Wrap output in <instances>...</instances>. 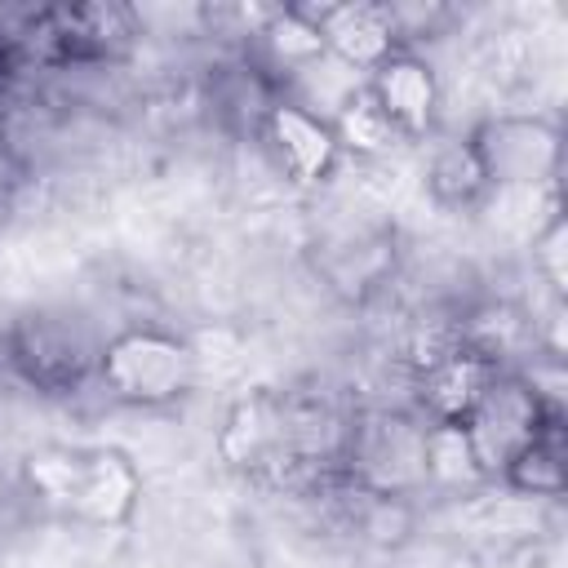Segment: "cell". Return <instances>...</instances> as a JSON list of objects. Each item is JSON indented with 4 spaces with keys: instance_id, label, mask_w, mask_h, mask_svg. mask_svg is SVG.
Here are the masks:
<instances>
[{
    "instance_id": "cell-4",
    "label": "cell",
    "mask_w": 568,
    "mask_h": 568,
    "mask_svg": "<svg viewBox=\"0 0 568 568\" xmlns=\"http://www.w3.org/2000/svg\"><path fill=\"white\" fill-rule=\"evenodd\" d=\"M470 146L488 173V186L510 191H537L555 182L564 160V138L541 115H488L470 133Z\"/></svg>"
},
{
    "instance_id": "cell-10",
    "label": "cell",
    "mask_w": 568,
    "mask_h": 568,
    "mask_svg": "<svg viewBox=\"0 0 568 568\" xmlns=\"http://www.w3.org/2000/svg\"><path fill=\"white\" fill-rule=\"evenodd\" d=\"M497 373H506V368L457 346L448 359L417 373V404L430 413V422H466V413L479 404V395L493 386Z\"/></svg>"
},
{
    "instance_id": "cell-11",
    "label": "cell",
    "mask_w": 568,
    "mask_h": 568,
    "mask_svg": "<svg viewBox=\"0 0 568 568\" xmlns=\"http://www.w3.org/2000/svg\"><path fill=\"white\" fill-rule=\"evenodd\" d=\"M328 129H333L337 151H351V155H359V160H377V155H390V151L399 146V129H395L390 115L377 106V98L368 93V84L351 89V93L337 102Z\"/></svg>"
},
{
    "instance_id": "cell-8",
    "label": "cell",
    "mask_w": 568,
    "mask_h": 568,
    "mask_svg": "<svg viewBox=\"0 0 568 568\" xmlns=\"http://www.w3.org/2000/svg\"><path fill=\"white\" fill-rule=\"evenodd\" d=\"M262 124H266V138L275 146L280 169L297 186H315V182H324L333 173L342 151L333 142L328 120H320L306 102H271Z\"/></svg>"
},
{
    "instance_id": "cell-15",
    "label": "cell",
    "mask_w": 568,
    "mask_h": 568,
    "mask_svg": "<svg viewBox=\"0 0 568 568\" xmlns=\"http://www.w3.org/2000/svg\"><path fill=\"white\" fill-rule=\"evenodd\" d=\"M257 40L266 44V53H271L280 67H315V62L328 53L320 27L302 13V4H275L271 22L257 31Z\"/></svg>"
},
{
    "instance_id": "cell-6",
    "label": "cell",
    "mask_w": 568,
    "mask_h": 568,
    "mask_svg": "<svg viewBox=\"0 0 568 568\" xmlns=\"http://www.w3.org/2000/svg\"><path fill=\"white\" fill-rule=\"evenodd\" d=\"M217 457L231 470H266L280 457H297L293 444V408L275 390L240 395L217 430Z\"/></svg>"
},
{
    "instance_id": "cell-16",
    "label": "cell",
    "mask_w": 568,
    "mask_h": 568,
    "mask_svg": "<svg viewBox=\"0 0 568 568\" xmlns=\"http://www.w3.org/2000/svg\"><path fill=\"white\" fill-rule=\"evenodd\" d=\"M532 271L546 280L550 297L564 302V288H568V222L564 213H550L537 235H532Z\"/></svg>"
},
{
    "instance_id": "cell-3",
    "label": "cell",
    "mask_w": 568,
    "mask_h": 568,
    "mask_svg": "<svg viewBox=\"0 0 568 568\" xmlns=\"http://www.w3.org/2000/svg\"><path fill=\"white\" fill-rule=\"evenodd\" d=\"M98 351L93 337L53 311H31L9 333V364L44 395H71L89 377H98Z\"/></svg>"
},
{
    "instance_id": "cell-14",
    "label": "cell",
    "mask_w": 568,
    "mask_h": 568,
    "mask_svg": "<svg viewBox=\"0 0 568 568\" xmlns=\"http://www.w3.org/2000/svg\"><path fill=\"white\" fill-rule=\"evenodd\" d=\"M426 186H430V195L444 204V209H466V204H475L484 191H493L488 186V173H484V164H479V155H475V146H470V138L462 142H444L439 151H435V160H430V169H426Z\"/></svg>"
},
{
    "instance_id": "cell-12",
    "label": "cell",
    "mask_w": 568,
    "mask_h": 568,
    "mask_svg": "<svg viewBox=\"0 0 568 568\" xmlns=\"http://www.w3.org/2000/svg\"><path fill=\"white\" fill-rule=\"evenodd\" d=\"M422 479L435 488H479L488 475L479 470V457L470 448V435L462 422H430L422 426Z\"/></svg>"
},
{
    "instance_id": "cell-9",
    "label": "cell",
    "mask_w": 568,
    "mask_h": 568,
    "mask_svg": "<svg viewBox=\"0 0 568 568\" xmlns=\"http://www.w3.org/2000/svg\"><path fill=\"white\" fill-rule=\"evenodd\" d=\"M368 93H373L377 106L390 115V124L399 129V138L426 133L430 120H435V106H439L435 71H430L417 53H408V49H395L382 67H373Z\"/></svg>"
},
{
    "instance_id": "cell-2",
    "label": "cell",
    "mask_w": 568,
    "mask_h": 568,
    "mask_svg": "<svg viewBox=\"0 0 568 568\" xmlns=\"http://www.w3.org/2000/svg\"><path fill=\"white\" fill-rule=\"evenodd\" d=\"M195 355L178 333L124 328L98 351V382L111 399L133 408H164L191 390Z\"/></svg>"
},
{
    "instance_id": "cell-5",
    "label": "cell",
    "mask_w": 568,
    "mask_h": 568,
    "mask_svg": "<svg viewBox=\"0 0 568 568\" xmlns=\"http://www.w3.org/2000/svg\"><path fill=\"white\" fill-rule=\"evenodd\" d=\"M546 422H555V417L541 408V399L528 390V382L519 373H497L493 386L479 395V404L466 413L462 426L470 435L479 470L488 479H497L510 466V457L541 435Z\"/></svg>"
},
{
    "instance_id": "cell-1",
    "label": "cell",
    "mask_w": 568,
    "mask_h": 568,
    "mask_svg": "<svg viewBox=\"0 0 568 568\" xmlns=\"http://www.w3.org/2000/svg\"><path fill=\"white\" fill-rule=\"evenodd\" d=\"M27 493L89 528H124L142 497V475L120 448H36L22 462Z\"/></svg>"
},
{
    "instance_id": "cell-7",
    "label": "cell",
    "mask_w": 568,
    "mask_h": 568,
    "mask_svg": "<svg viewBox=\"0 0 568 568\" xmlns=\"http://www.w3.org/2000/svg\"><path fill=\"white\" fill-rule=\"evenodd\" d=\"M302 13L320 27L324 49L355 71H373L382 67L395 49H399V22L390 13V4H373V0H346V4H320Z\"/></svg>"
},
{
    "instance_id": "cell-13",
    "label": "cell",
    "mask_w": 568,
    "mask_h": 568,
    "mask_svg": "<svg viewBox=\"0 0 568 568\" xmlns=\"http://www.w3.org/2000/svg\"><path fill=\"white\" fill-rule=\"evenodd\" d=\"M501 479L515 493H528V497H559L564 484H568L564 479V417L546 422L541 435L510 457V466L501 470Z\"/></svg>"
}]
</instances>
